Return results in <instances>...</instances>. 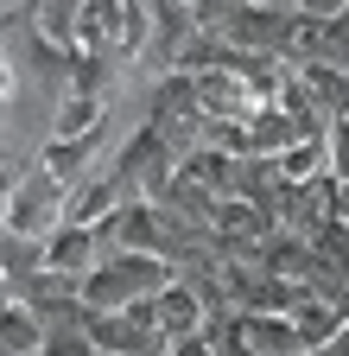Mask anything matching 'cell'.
I'll list each match as a JSON object with an SVG mask.
<instances>
[{"label": "cell", "instance_id": "6da1fadb", "mask_svg": "<svg viewBox=\"0 0 349 356\" xmlns=\"http://www.w3.org/2000/svg\"><path fill=\"white\" fill-rule=\"evenodd\" d=\"M178 267L165 254H146V248H108L90 274H83V312H121V305H140L153 299Z\"/></svg>", "mask_w": 349, "mask_h": 356}, {"label": "cell", "instance_id": "7a4b0ae2", "mask_svg": "<svg viewBox=\"0 0 349 356\" xmlns=\"http://www.w3.org/2000/svg\"><path fill=\"white\" fill-rule=\"evenodd\" d=\"M83 331H90V343L102 356H165V331H159L153 299L121 305V312H83Z\"/></svg>", "mask_w": 349, "mask_h": 356}, {"label": "cell", "instance_id": "3957f363", "mask_svg": "<svg viewBox=\"0 0 349 356\" xmlns=\"http://www.w3.org/2000/svg\"><path fill=\"white\" fill-rule=\"evenodd\" d=\"M64 216H70V185L38 165V172L19 178V191H13V204H7V216H0V222H7L13 236H26V242H45Z\"/></svg>", "mask_w": 349, "mask_h": 356}, {"label": "cell", "instance_id": "277c9868", "mask_svg": "<svg viewBox=\"0 0 349 356\" xmlns=\"http://www.w3.org/2000/svg\"><path fill=\"white\" fill-rule=\"evenodd\" d=\"M102 254H108L102 229H96V222H76V216H64L58 229L38 242V267H45V274H64V280H83Z\"/></svg>", "mask_w": 349, "mask_h": 356}, {"label": "cell", "instance_id": "5b68a950", "mask_svg": "<svg viewBox=\"0 0 349 356\" xmlns=\"http://www.w3.org/2000/svg\"><path fill=\"white\" fill-rule=\"evenodd\" d=\"M286 7L298 19H337V13H349V0H286Z\"/></svg>", "mask_w": 349, "mask_h": 356}, {"label": "cell", "instance_id": "8992f818", "mask_svg": "<svg viewBox=\"0 0 349 356\" xmlns=\"http://www.w3.org/2000/svg\"><path fill=\"white\" fill-rule=\"evenodd\" d=\"M13 191H19V165L0 153V216H7V204H13Z\"/></svg>", "mask_w": 349, "mask_h": 356}, {"label": "cell", "instance_id": "52a82bcc", "mask_svg": "<svg viewBox=\"0 0 349 356\" xmlns=\"http://www.w3.org/2000/svg\"><path fill=\"white\" fill-rule=\"evenodd\" d=\"M165 356H223V350L210 343V331H197V337H185V343H171Z\"/></svg>", "mask_w": 349, "mask_h": 356}, {"label": "cell", "instance_id": "ba28073f", "mask_svg": "<svg viewBox=\"0 0 349 356\" xmlns=\"http://www.w3.org/2000/svg\"><path fill=\"white\" fill-rule=\"evenodd\" d=\"M330 216H337V229H349V178L330 191Z\"/></svg>", "mask_w": 349, "mask_h": 356}]
</instances>
